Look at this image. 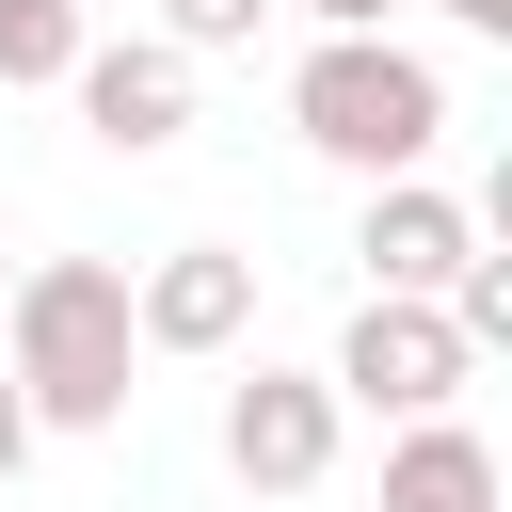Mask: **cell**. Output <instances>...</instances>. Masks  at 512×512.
I'll return each instance as SVG.
<instances>
[{
	"label": "cell",
	"mask_w": 512,
	"mask_h": 512,
	"mask_svg": "<svg viewBox=\"0 0 512 512\" xmlns=\"http://www.w3.org/2000/svg\"><path fill=\"white\" fill-rule=\"evenodd\" d=\"M128 336H144V352H240V336H256V256H240V240L144 256V272H128Z\"/></svg>",
	"instance_id": "8992f818"
},
{
	"label": "cell",
	"mask_w": 512,
	"mask_h": 512,
	"mask_svg": "<svg viewBox=\"0 0 512 512\" xmlns=\"http://www.w3.org/2000/svg\"><path fill=\"white\" fill-rule=\"evenodd\" d=\"M320 384H336L352 416H384V432H400V416H448V400L480 384V352H464V320H448V304H416V288H368Z\"/></svg>",
	"instance_id": "3957f363"
},
{
	"label": "cell",
	"mask_w": 512,
	"mask_h": 512,
	"mask_svg": "<svg viewBox=\"0 0 512 512\" xmlns=\"http://www.w3.org/2000/svg\"><path fill=\"white\" fill-rule=\"evenodd\" d=\"M64 96H80V128H96L112 160H160V144L192 128V48H176V32H80Z\"/></svg>",
	"instance_id": "5b68a950"
},
{
	"label": "cell",
	"mask_w": 512,
	"mask_h": 512,
	"mask_svg": "<svg viewBox=\"0 0 512 512\" xmlns=\"http://www.w3.org/2000/svg\"><path fill=\"white\" fill-rule=\"evenodd\" d=\"M352 256H368V288H416V304H432V288L480 256V208H464V192H432V176H368Z\"/></svg>",
	"instance_id": "52a82bcc"
},
{
	"label": "cell",
	"mask_w": 512,
	"mask_h": 512,
	"mask_svg": "<svg viewBox=\"0 0 512 512\" xmlns=\"http://www.w3.org/2000/svg\"><path fill=\"white\" fill-rule=\"evenodd\" d=\"M432 16H448V32H512V0H432Z\"/></svg>",
	"instance_id": "4fadbf2b"
},
{
	"label": "cell",
	"mask_w": 512,
	"mask_h": 512,
	"mask_svg": "<svg viewBox=\"0 0 512 512\" xmlns=\"http://www.w3.org/2000/svg\"><path fill=\"white\" fill-rule=\"evenodd\" d=\"M288 128H304L336 176H432L448 80H432V48H400V32H320V48L288 64Z\"/></svg>",
	"instance_id": "7a4b0ae2"
},
{
	"label": "cell",
	"mask_w": 512,
	"mask_h": 512,
	"mask_svg": "<svg viewBox=\"0 0 512 512\" xmlns=\"http://www.w3.org/2000/svg\"><path fill=\"white\" fill-rule=\"evenodd\" d=\"M0 368H16V400H32V432H128V368H144V336H128V272L112 256H32L16 288H0Z\"/></svg>",
	"instance_id": "6da1fadb"
},
{
	"label": "cell",
	"mask_w": 512,
	"mask_h": 512,
	"mask_svg": "<svg viewBox=\"0 0 512 512\" xmlns=\"http://www.w3.org/2000/svg\"><path fill=\"white\" fill-rule=\"evenodd\" d=\"M288 16H320V32H384L400 0H288Z\"/></svg>",
	"instance_id": "7c38bea8"
},
{
	"label": "cell",
	"mask_w": 512,
	"mask_h": 512,
	"mask_svg": "<svg viewBox=\"0 0 512 512\" xmlns=\"http://www.w3.org/2000/svg\"><path fill=\"white\" fill-rule=\"evenodd\" d=\"M272 16H288V0H160V32H176L192 64H208V48H256Z\"/></svg>",
	"instance_id": "30bf717a"
},
{
	"label": "cell",
	"mask_w": 512,
	"mask_h": 512,
	"mask_svg": "<svg viewBox=\"0 0 512 512\" xmlns=\"http://www.w3.org/2000/svg\"><path fill=\"white\" fill-rule=\"evenodd\" d=\"M32 448H48V432H32V400H16V368H0V480H16Z\"/></svg>",
	"instance_id": "8fae6325"
},
{
	"label": "cell",
	"mask_w": 512,
	"mask_h": 512,
	"mask_svg": "<svg viewBox=\"0 0 512 512\" xmlns=\"http://www.w3.org/2000/svg\"><path fill=\"white\" fill-rule=\"evenodd\" d=\"M80 32H96L80 0H0V96H48L80 64Z\"/></svg>",
	"instance_id": "9c48e42d"
},
{
	"label": "cell",
	"mask_w": 512,
	"mask_h": 512,
	"mask_svg": "<svg viewBox=\"0 0 512 512\" xmlns=\"http://www.w3.org/2000/svg\"><path fill=\"white\" fill-rule=\"evenodd\" d=\"M80 16H96V0H80Z\"/></svg>",
	"instance_id": "9a60e30c"
},
{
	"label": "cell",
	"mask_w": 512,
	"mask_h": 512,
	"mask_svg": "<svg viewBox=\"0 0 512 512\" xmlns=\"http://www.w3.org/2000/svg\"><path fill=\"white\" fill-rule=\"evenodd\" d=\"M0 288H16V256H0Z\"/></svg>",
	"instance_id": "5bb4252c"
},
{
	"label": "cell",
	"mask_w": 512,
	"mask_h": 512,
	"mask_svg": "<svg viewBox=\"0 0 512 512\" xmlns=\"http://www.w3.org/2000/svg\"><path fill=\"white\" fill-rule=\"evenodd\" d=\"M336 432H352V400L320 368H240L224 384V480L240 496H320L336 480Z\"/></svg>",
	"instance_id": "277c9868"
},
{
	"label": "cell",
	"mask_w": 512,
	"mask_h": 512,
	"mask_svg": "<svg viewBox=\"0 0 512 512\" xmlns=\"http://www.w3.org/2000/svg\"><path fill=\"white\" fill-rule=\"evenodd\" d=\"M384 512H496V448L464 416H400L384 448Z\"/></svg>",
	"instance_id": "ba28073f"
}]
</instances>
